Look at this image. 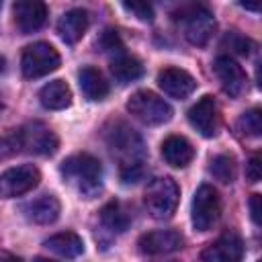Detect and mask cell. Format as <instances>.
I'll return each instance as SVG.
<instances>
[{"mask_svg":"<svg viewBox=\"0 0 262 262\" xmlns=\"http://www.w3.org/2000/svg\"><path fill=\"white\" fill-rule=\"evenodd\" d=\"M188 123L203 137H215L219 131V108H217L215 98L209 94L199 98L188 111Z\"/></svg>","mask_w":262,"mask_h":262,"instance_id":"11","label":"cell"},{"mask_svg":"<svg viewBox=\"0 0 262 262\" xmlns=\"http://www.w3.org/2000/svg\"><path fill=\"white\" fill-rule=\"evenodd\" d=\"M108 143L113 145V149L131 156V160H137L135 154L141 151V139H139V135L133 129H129L127 125H123V123H117V127L108 133Z\"/></svg>","mask_w":262,"mask_h":262,"instance_id":"21","label":"cell"},{"mask_svg":"<svg viewBox=\"0 0 262 262\" xmlns=\"http://www.w3.org/2000/svg\"><path fill=\"white\" fill-rule=\"evenodd\" d=\"M237 127H239L242 133H246V135H250V137H258V135L262 133V113H260V108H250V111H246V113L239 117Z\"/></svg>","mask_w":262,"mask_h":262,"instance_id":"25","label":"cell"},{"mask_svg":"<svg viewBox=\"0 0 262 262\" xmlns=\"http://www.w3.org/2000/svg\"><path fill=\"white\" fill-rule=\"evenodd\" d=\"M98 47H100L102 51H106V53H119V55L123 53V41H121L119 33L113 31V29H106V31L100 35Z\"/></svg>","mask_w":262,"mask_h":262,"instance_id":"28","label":"cell"},{"mask_svg":"<svg viewBox=\"0 0 262 262\" xmlns=\"http://www.w3.org/2000/svg\"><path fill=\"white\" fill-rule=\"evenodd\" d=\"M141 176H143V164H141L139 160H127V162L121 166V180H123L125 184L137 182Z\"/></svg>","mask_w":262,"mask_h":262,"instance_id":"29","label":"cell"},{"mask_svg":"<svg viewBox=\"0 0 262 262\" xmlns=\"http://www.w3.org/2000/svg\"><path fill=\"white\" fill-rule=\"evenodd\" d=\"M127 111L145 125H164L172 119V106L149 90H137L127 100Z\"/></svg>","mask_w":262,"mask_h":262,"instance_id":"5","label":"cell"},{"mask_svg":"<svg viewBox=\"0 0 262 262\" xmlns=\"http://www.w3.org/2000/svg\"><path fill=\"white\" fill-rule=\"evenodd\" d=\"M78 82H80V88H82L84 96L90 98V100H104V98L108 96V90H111V88H108V82H106L104 76H102L96 68H92V66H86V68L80 70Z\"/></svg>","mask_w":262,"mask_h":262,"instance_id":"18","label":"cell"},{"mask_svg":"<svg viewBox=\"0 0 262 262\" xmlns=\"http://www.w3.org/2000/svg\"><path fill=\"white\" fill-rule=\"evenodd\" d=\"M4 68H6V61H4V57H2V55H0V74H2V72H4Z\"/></svg>","mask_w":262,"mask_h":262,"instance_id":"34","label":"cell"},{"mask_svg":"<svg viewBox=\"0 0 262 262\" xmlns=\"http://www.w3.org/2000/svg\"><path fill=\"white\" fill-rule=\"evenodd\" d=\"M18 135H20L23 151H29V154L51 156V154H55V149L59 145L57 135L43 123H29L18 129Z\"/></svg>","mask_w":262,"mask_h":262,"instance_id":"8","label":"cell"},{"mask_svg":"<svg viewBox=\"0 0 262 262\" xmlns=\"http://www.w3.org/2000/svg\"><path fill=\"white\" fill-rule=\"evenodd\" d=\"M88 23H90V18L84 8H72V10L63 12L61 18L57 20V33L66 43L74 45L84 37Z\"/></svg>","mask_w":262,"mask_h":262,"instance_id":"16","label":"cell"},{"mask_svg":"<svg viewBox=\"0 0 262 262\" xmlns=\"http://www.w3.org/2000/svg\"><path fill=\"white\" fill-rule=\"evenodd\" d=\"M35 262H55V260H49V258H35Z\"/></svg>","mask_w":262,"mask_h":262,"instance_id":"35","label":"cell"},{"mask_svg":"<svg viewBox=\"0 0 262 262\" xmlns=\"http://www.w3.org/2000/svg\"><path fill=\"white\" fill-rule=\"evenodd\" d=\"M162 158L172 168H184V166H188L192 162L194 147L190 145L188 139H184L180 135H170L162 143Z\"/></svg>","mask_w":262,"mask_h":262,"instance_id":"17","label":"cell"},{"mask_svg":"<svg viewBox=\"0 0 262 262\" xmlns=\"http://www.w3.org/2000/svg\"><path fill=\"white\" fill-rule=\"evenodd\" d=\"M39 100L49 111H61L72 104V90L63 80H53L39 90Z\"/></svg>","mask_w":262,"mask_h":262,"instance_id":"19","label":"cell"},{"mask_svg":"<svg viewBox=\"0 0 262 262\" xmlns=\"http://www.w3.org/2000/svg\"><path fill=\"white\" fill-rule=\"evenodd\" d=\"M250 217L256 225H260V194H252L250 196Z\"/></svg>","mask_w":262,"mask_h":262,"instance_id":"32","label":"cell"},{"mask_svg":"<svg viewBox=\"0 0 262 262\" xmlns=\"http://www.w3.org/2000/svg\"><path fill=\"white\" fill-rule=\"evenodd\" d=\"M174 20L182 27L184 37L192 45H207L215 33V18L211 10L203 4H188L174 12Z\"/></svg>","mask_w":262,"mask_h":262,"instance_id":"2","label":"cell"},{"mask_svg":"<svg viewBox=\"0 0 262 262\" xmlns=\"http://www.w3.org/2000/svg\"><path fill=\"white\" fill-rule=\"evenodd\" d=\"M262 176V164H260V156H252L250 162L246 164V178L250 182H258Z\"/></svg>","mask_w":262,"mask_h":262,"instance_id":"31","label":"cell"},{"mask_svg":"<svg viewBox=\"0 0 262 262\" xmlns=\"http://www.w3.org/2000/svg\"><path fill=\"white\" fill-rule=\"evenodd\" d=\"M43 246L55 254H59L61 258H78L84 252V242L78 233L74 231H61L55 233L51 237H47L43 242Z\"/></svg>","mask_w":262,"mask_h":262,"instance_id":"20","label":"cell"},{"mask_svg":"<svg viewBox=\"0 0 262 262\" xmlns=\"http://www.w3.org/2000/svg\"><path fill=\"white\" fill-rule=\"evenodd\" d=\"M158 86L172 98H186L194 92L196 88V80L186 72V70H180V68H164L160 74H158Z\"/></svg>","mask_w":262,"mask_h":262,"instance_id":"13","label":"cell"},{"mask_svg":"<svg viewBox=\"0 0 262 262\" xmlns=\"http://www.w3.org/2000/svg\"><path fill=\"white\" fill-rule=\"evenodd\" d=\"M172 262H176V260H172Z\"/></svg>","mask_w":262,"mask_h":262,"instance_id":"36","label":"cell"},{"mask_svg":"<svg viewBox=\"0 0 262 262\" xmlns=\"http://www.w3.org/2000/svg\"><path fill=\"white\" fill-rule=\"evenodd\" d=\"M59 211H61V205H59L57 196H53V194H41V196L29 201L23 207L25 217L29 221L37 223V225H49V223H53L59 217Z\"/></svg>","mask_w":262,"mask_h":262,"instance_id":"15","label":"cell"},{"mask_svg":"<svg viewBox=\"0 0 262 262\" xmlns=\"http://www.w3.org/2000/svg\"><path fill=\"white\" fill-rule=\"evenodd\" d=\"M59 61H61L59 53L53 45H49L45 41H37L23 49L20 70H23L25 78L35 80V78H43V76L55 72L59 68Z\"/></svg>","mask_w":262,"mask_h":262,"instance_id":"4","label":"cell"},{"mask_svg":"<svg viewBox=\"0 0 262 262\" xmlns=\"http://www.w3.org/2000/svg\"><path fill=\"white\" fill-rule=\"evenodd\" d=\"M59 172L68 182L76 184V188L86 196H92L100 188L102 166L90 154H76L63 160V164L59 166Z\"/></svg>","mask_w":262,"mask_h":262,"instance_id":"1","label":"cell"},{"mask_svg":"<svg viewBox=\"0 0 262 262\" xmlns=\"http://www.w3.org/2000/svg\"><path fill=\"white\" fill-rule=\"evenodd\" d=\"M18 151H23L18 129H14V131H10V133H6V135L0 137V162L16 156Z\"/></svg>","mask_w":262,"mask_h":262,"instance_id":"26","label":"cell"},{"mask_svg":"<svg viewBox=\"0 0 262 262\" xmlns=\"http://www.w3.org/2000/svg\"><path fill=\"white\" fill-rule=\"evenodd\" d=\"M223 47H229L233 53H239V55H250L252 49H254V43H252L248 37H244V35L231 31V33L225 35V39H223Z\"/></svg>","mask_w":262,"mask_h":262,"instance_id":"27","label":"cell"},{"mask_svg":"<svg viewBox=\"0 0 262 262\" xmlns=\"http://www.w3.org/2000/svg\"><path fill=\"white\" fill-rule=\"evenodd\" d=\"M0 262H23V260L16 256H0Z\"/></svg>","mask_w":262,"mask_h":262,"instance_id":"33","label":"cell"},{"mask_svg":"<svg viewBox=\"0 0 262 262\" xmlns=\"http://www.w3.org/2000/svg\"><path fill=\"white\" fill-rule=\"evenodd\" d=\"M41 180V172L33 164H23L0 174V199L20 196L33 190Z\"/></svg>","mask_w":262,"mask_h":262,"instance_id":"7","label":"cell"},{"mask_svg":"<svg viewBox=\"0 0 262 262\" xmlns=\"http://www.w3.org/2000/svg\"><path fill=\"white\" fill-rule=\"evenodd\" d=\"M184 244L182 235L174 229H154V231H147L139 237L137 246H139V252L145 254V256H162V254H170V252H176L180 250Z\"/></svg>","mask_w":262,"mask_h":262,"instance_id":"12","label":"cell"},{"mask_svg":"<svg viewBox=\"0 0 262 262\" xmlns=\"http://www.w3.org/2000/svg\"><path fill=\"white\" fill-rule=\"evenodd\" d=\"M213 70H215V74H217V78L221 82V88L231 98H237V96H242L248 90V76H246V72L229 55H219L215 59Z\"/></svg>","mask_w":262,"mask_h":262,"instance_id":"9","label":"cell"},{"mask_svg":"<svg viewBox=\"0 0 262 262\" xmlns=\"http://www.w3.org/2000/svg\"><path fill=\"white\" fill-rule=\"evenodd\" d=\"M111 74L115 76V80L119 84H129L143 76V66L137 57L121 53L111 61Z\"/></svg>","mask_w":262,"mask_h":262,"instance_id":"22","label":"cell"},{"mask_svg":"<svg viewBox=\"0 0 262 262\" xmlns=\"http://www.w3.org/2000/svg\"><path fill=\"white\" fill-rule=\"evenodd\" d=\"M14 23L20 33L29 35L33 31H39L47 20V6L39 0H20L12 6Z\"/></svg>","mask_w":262,"mask_h":262,"instance_id":"14","label":"cell"},{"mask_svg":"<svg viewBox=\"0 0 262 262\" xmlns=\"http://www.w3.org/2000/svg\"><path fill=\"white\" fill-rule=\"evenodd\" d=\"M123 8H125L127 12H131L133 16H137L139 20L149 23V20L154 18V8H151V4H147V2H123Z\"/></svg>","mask_w":262,"mask_h":262,"instance_id":"30","label":"cell"},{"mask_svg":"<svg viewBox=\"0 0 262 262\" xmlns=\"http://www.w3.org/2000/svg\"><path fill=\"white\" fill-rule=\"evenodd\" d=\"M244 242L235 233H223L201 252V262H242Z\"/></svg>","mask_w":262,"mask_h":262,"instance_id":"10","label":"cell"},{"mask_svg":"<svg viewBox=\"0 0 262 262\" xmlns=\"http://www.w3.org/2000/svg\"><path fill=\"white\" fill-rule=\"evenodd\" d=\"M221 215V201L211 184H201L192 199V225L196 231H209Z\"/></svg>","mask_w":262,"mask_h":262,"instance_id":"6","label":"cell"},{"mask_svg":"<svg viewBox=\"0 0 262 262\" xmlns=\"http://www.w3.org/2000/svg\"><path fill=\"white\" fill-rule=\"evenodd\" d=\"M100 219L102 223L113 229V231H125L129 227V215L121 209L119 203H108L106 207H102L100 211Z\"/></svg>","mask_w":262,"mask_h":262,"instance_id":"24","label":"cell"},{"mask_svg":"<svg viewBox=\"0 0 262 262\" xmlns=\"http://www.w3.org/2000/svg\"><path fill=\"white\" fill-rule=\"evenodd\" d=\"M235 160L233 156L229 154H219L211 160V166H209V172L213 174L215 180L223 182V184H229L235 180Z\"/></svg>","mask_w":262,"mask_h":262,"instance_id":"23","label":"cell"},{"mask_svg":"<svg viewBox=\"0 0 262 262\" xmlns=\"http://www.w3.org/2000/svg\"><path fill=\"white\" fill-rule=\"evenodd\" d=\"M178 196H180L178 184L172 178L162 176L147 184L143 203L154 219H170L178 207Z\"/></svg>","mask_w":262,"mask_h":262,"instance_id":"3","label":"cell"}]
</instances>
